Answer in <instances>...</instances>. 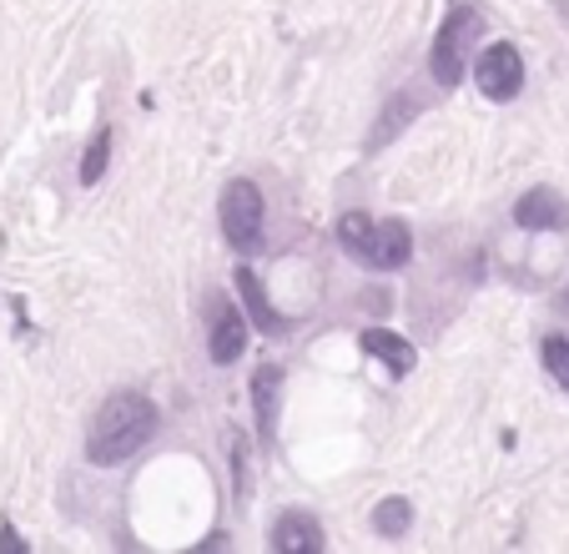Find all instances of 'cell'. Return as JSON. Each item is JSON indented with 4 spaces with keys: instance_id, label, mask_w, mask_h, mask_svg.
<instances>
[{
    "instance_id": "e0dca14e",
    "label": "cell",
    "mask_w": 569,
    "mask_h": 554,
    "mask_svg": "<svg viewBox=\"0 0 569 554\" xmlns=\"http://www.w3.org/2000/svg\"><path fill=\"white\" fill-rule=\"evenodd\" d=\"M0 554H26V540H21V534H16V530H11V524L0 530Z\"/></svg>"
},
{
    "instance_id": "9c48e42d",
    "label": "cell",
    "mask_w": 569,
    "mask_h": 554,
    "mask_svg": "<svg viewBox=\"0 0 569 554\" xmlns=\"http://www.w3.org/2000/svg\"><path fill=\"white\" fill-rule=\"evenodd\" d=\"M429 107V97L423 91H413V86H403V91H393L388 97V107H383V117L373 121V137H368V151H383L388 141L398 137V131H409L413 127V117Z\"/></svg>"
},
{
    "instance_id": "8fae6325",
    "label": "cell",
    "mask_w": 569,
    "mask_h": 554,
    "mask_svg": "<svg viewBox=\"0 0 569 554\" xmlns=\"http://www.w3.org/2000/svg\"><path fill=\"white\" fill-rule=\"evenodd\" d=\"M358 348L368 353V358H378L393 378L413 374L419 368V353H413V343L403 338V333H388V328H363L358 333Z\"/></svg>"
},
{
    "instance_id": "4fadbf2b",
    "label": "cell",
    "mask_w": 569,
    "mask_h": 554,
    "mask_svg": "<svg viewBox=\"0 0 569 554\" xmlns=\"http://www.w3.org/2000/svg\"><path fill=\"white\" fill-rule=\"evenodd\" d=\"M373 530L383 534V540H403V534L413 530V504L403 499V494H388V499L373 504Z\"/></svg>"
},
{
    "instance_id": "277c9868",
    "label": "cell",
    "mask_w": 569,
    "mask_h": 554,
    "mask_svg": "<svg viewBox=\"0 0 569 554\" xmlns=\"http://www.w3.org/2000/svg\"><path fill=\"white\" fill-rule=\"evenodd\" d=\"M217 217H222V237L232 243V253H258L262 247V217H268V207H262L258 181H248V177L227 181Z\"/></svg>"
},
{
    "instance_id": "2e32d148",
    "label": "cell",
    "mask_w": 569,
    "mask_h": 554,
    "mask_svg": "<svg viewBox=\"0 0 569 554\" xmlns=\"http://www.w3.org/2000/svg\"><path fill=\"white\" fill-rule=\"evenodd\" d=\"M232 474H237V504H248V448H232Z\"/></svg>"
},
{
    "instance_id": "8992f818",
    "label": "cell",
    "mask_w": 569,
    "mask_h": 554,
    "mask_svg": "<svg viewBox=\"0 0 569 554\" xmlns=\"http://www.w3.org/2000/svg\"><path fill=\"white\" fill-rule=\"evenodd\" d=\"M248 333H252V318L237 303H217L212 313V333H207V353H212V363H237L242 358V348H248Z\"/></svg>"
},
{
    "instance_id": "6da1fadb",
    "label": "cell",
    "mask_w": 569,
    "mask_h": 554,
    "mask_svg": "<svg viewBox=\"0 0 569 554\" xmlns=\"http://www.w3.org/2000/svg\"><path fill=\"white\" fill-rule=\"evenodd\" d=\"M151 434H157V404L147 394H137V388H121L91 418L87 458L97 469H117V464H127L131 454H141L151 444Z\"/></svg>"
},
{
    "instance_id": "3957f363",
    "label": "cell",
    "mask_w": 569,
    "mask_h": 554,
    "mask_svg": "<svg viewBox=\"0 0 569 554\" xmlns=\"http://www.w3.org/2000/svg\"><path fill=\"white\" fill-rule=\"evenodd\" d=\"M479 36H483V11L473 0H459V6L443 16L439 36H433V56H429V71L443 91H453V86L463 81V56H469V46L479 41Z\"/></svg>"
},
{
    "instance_id": "5b68a950",
    "label": "cell",
    "mask_w": 569,
    "mask_h": 554,
    "mask_svg": "<svg viewBox=\"0 0 569 554\" xmlns=\"http://www.w3.org/2000/svg\"><path fill=\"white\" fill-rule=\"evenodd\" d=\"M473 76H479V91L489 101H515L519 86H525V56H519L515 41H495L479 51Z\"/></svg>"
},
{
    "instance_id": "7c38bea8",
    "label": "cell",
    "mask_w": 569,
    "mask_h": 554,
    "mask_svg": "<svg viewBox=\"0 0 569 554\" xmlns=\"http://www.w3.org/2000/svg\"><path fill=\"white\" fill-rule=\"evenodd\" d=\"M232 283H237V293H242V308H248V318L258 323L262 333H272V338H282V333L292 328L288 318H278V313H272V303H268V293H262V283H258V273H252V267H242V263H237Z\"/></svg>"
},
{
    "instance_id": "7a4b0ae2",
    "label": "cell",
    "mask_w": 569,
    "mask_h": 554,
    "mask_svg": "<svg viewBox=\"0 0 569 554\" xmlns=\"http://www.w3.org/2000/svg\"><path fill=\"white\" fill-rule=\"evenodd\" d=\"M338 243L348 247V257H358L363 267H378V273H398L409 267L413 257V233L403 222H373L363 212H343L338 222Z\"/></svg>"
},
{
    "instance_id": "5bb4252c",
    "label": "cell",
    "mask_w": 569,
    "mask_h": 554,
    "mask_svg": "<svg viewBox=\"0 0 569 554\" xmlns=\"http://www.w3.org/2000/svg\"><path fill=\"white\" fill-rule=\"evenodd\" d=\"M107 161H111V127H97L91 147L81 151V167H76V181H81V187H97L101 171H107Z\"/></svg>"
},
{
    "instance_id": "9a60e30c",
    "label": "cell",
    "mask_w": 569,
    "mask_h": 554,
    "mask_svg": "<svg viewBox=\"0 0 569 554\" xmlns=\"http://www.w3.org/2000/svg\"><path fill=\"white\" fill-rule=\"evenodd\" d=\"M539 358H545L549 378H555V384L569 394V338H545V348H539Z\"/></svg>"
},
{
    "instance_id": "ba28073f",
    "label": "cell",
    "mask_w": 569,
    "mask_h": 554,
    "mask_svg": "<svg viewBox=\"0 0 569 554\" xmlns=\"http://www.w3.org/2000/svg\"><path fill=\"white\" fill-rule=\"evenodd\" d=\"M515 222L525 233H565L569 227V202L555 192V187H529L515 202Z\"/></svg>"
},
{
    "instance_id": "52a82bcc",
    "label": "cell",
    "mask_w": 569,
    "mask_h": 554,
    "mask_svg": "<svg viewBox=\"0 0 569 554\" xmlns=\"http://www.w3.org/2000/svg\"><path fill=\"white\" fill-rule=\"evenodd\" d=\"M268 550H278V554H318V550H328V540H322V524L312 520V514L282 510L278 520H272V530H268Z\"/></svg>"
},
{
    "instance_id": "30bf717a",
    "label": "cell",
    "mask_w": 569,
    "mask_h": 554,
    "mask_svg": "<svg viewBox=\"0 0 569 554\" xmlns=\"http://www.w3.org/2000/svg\"><path fill=\"white\" fill-rule=\"evenodd\" d=\"M278 404H282V368L278 363H262L252 374V414H258V438L262 444H278Z\"/></svg>"
}]
</instances>
